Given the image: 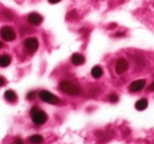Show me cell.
Here are the masks:
<instances>
[{
  "mask_svg": "<svg viewBox=\"0 0 154 144\" xmlns=\"http://www.w3.org/2000/svg\"><path fill=\"white\" fill-rule=\"evenodd\" d=\"M85 61H86V59H85V57L82 55V53L75 52V53H73L72 57H71V62H72L74 65H76V66L82 65L85 63Z\"/></svg>",
  "mask_w": 154,
  "mask_h": 144,
  "instance_id": "9c48e42d",
  "label": "cell"
},
{
  "mask_svg": "<svg viewBox=\"0 0 154 144\" xmlns=\"http://www.w3.org/2000/svg\"><path fill=\"white\" fill-rule=\"evenodd\" d=\"M59 88H60V90L63 93L67 94V95L76 96L82 93L80 86H77L74 82L70 81V80H62V81L59 83Z\"/></svg>",
  "mask_w": 154,
  "mask_h": 144,
  "instance_id": "6da1fadb",
  "label": "cell"
},
{
  "mask_svg": "<svg viewBox=\"0 0 154 144\" xmlns=\"http://www.w3.org/2000/svg\"><path fill=\"white\" fill-rule=\"evenodd\" d=\"M31 120L35 125H43L47 121L48 116L43 110H40L38 107H33L31 109Z\"/></svg>",
  "mask_w": 154,
  "mask_h": 144,
  "instance_id": "7a4b0ae2",
  "label": "cell"
},
{
  "mask_svg": "<svg viewBox=\"0 0 154 144\" xmlns=\"http://www.w3.org/2000/svg\"><path fill=\"white\" fill-rule=\"evenodd\" d=\"M1 47H3V43L1 41H0V48H1Z\"/></svg>",
  "mask_w": 154,
  "mask_h": 144,
  "instance_id": "7402d4cb",
  "label": "cell"
},
{
  "mask_svg": "<svg viewBox=\"0 0 154 144\" xmlns=\"http://www.w3.org/2000/svg\"><path fill=\"white\" fill-rule=\"evenodd\" d=\"M5 84V79L3 77H0V86H2Z\"/></svg>",
  "mask_w": 154,
  "mask_h": 144,
  "instance_id": "d6986e66",
  "label": "cell"
},
{
  "mask_svg": "<svg viewBox=\"0 0 154 144\" xmlns=\"http://www.w3.org/2000/svg\"><path fill=\"white\" fill-rule=\"evenodd\" d=\"M61 0H48V2L51 3V4H56V3H59Z\"/></svg>",
  "mask_w": 154,
  "mask_h": 144,
  "instance_id": "ffe728a7",
  "label": "cell"
},
{
  "mask_svg": "<svg viewBox=\"0 0 154 144\" xmlns=\"http://www.w3.org/2000/svg\"><path fill=\"white\" fill-rule=\"evenodd\" d=\"M108 99L110 103H117V101L119 100V96L117 95V94H110V95L108 96Z\"/></svg>",
  "mask_w": 154,
  "mask_h": 144,
  "instance_id": "9a60e30c",
  "label": "cell"
},
{
  "mask_svg": "<svg viewBox=\"0 0 154 144\" xmlns=\"http://www.w3.org/2000/svg\"><path fill=\"white\" fill-rule=\"evenodd\" d=\"M43 141V137L40 136V134H34V136H31V137L29 138V142L31 144H41Z\"/></svg>",
  "mask_w": 154,
  "mask_h": 144,
  "instance_id": "5bb4252c",
  "label": "cell"
},
{
  "mask_svg": "<svg viewBox=\"0 0 154 144\" xmlns=\"http://www.w3.org/2000/svg\"><path fill=\"white\" fill-rule=\"evenodd\" d=\"M128 70V62L125 60L124 58H120L115 65V70L118 75H122L124 74L126 70Z\"/></svg>",
  "mask_w": 154,
  "mask_h": 144,
  "instance_id": "8992f818",
  "label": "cell"
},
{
  "mask_svg": "<svg viewBox=\"0 0 154 144\" xmlns=\"http://www.w3.org/2000/svg\"><path fill=\"white\" fill-rule=\"evenodd\" d=\"M24 47L25 50L28 53L32 55L34 53L38 48V41L35 38H27L24 42Z\"/></svg>",
  "mask_w": 154,
  "mask_h": 144,
  "instance_id": "5b68a950",
  "label": "cell"
},
{
  "mask_svg": "<svg viewBox=\"0 0 154 144\" xmlns=\"http://www.w3.org/2000/svg\"><path fill=\"white\" fill-rule=\"evenodd\" d=\"M124 35V33H117L116 34V36H123Z\"/></svg>",
  "mask_w": 154,
  "mask_h": 144,
  "instance_id": "44dd1931",
  "label": "cell"
},
{
  "mask_svg": "<svg viewBox=\"0 0 154 144\" xmlns=\"http://www.w3.org/2000/svg\"><path fill=\"white\" fill-rule=\"evenodd\" d=\"M104 72H103V68H102L100 65H96V66H94L93 68L91 70V75L93 78H95V79H99V78H101L102 76H103Z\"/></svg>",
  "mask_w": 154,
  "mask_h": 144,
  "instance_id": "8fae6325",
  "label": "cell"
},
{
  "mask_svg": "<svg viewBox=\"0 0 154 144\" xmlns=\"http://www.w3.org/2000/svg\"><path fill=\"white\" fill-rule=\"evenodd\" d=\"M148 107V99L147 98H141L135 104V108L138 111H143L146 110Z\"/></svg>",
  "mask_w": 154,
  "mask_h": 144,
  "instance_id": "7c38bea8",
  "label": "cell"
},
{
  "mask_svg": "<svg viewBox=\"0 0 154 144\" xmlns=\"http://www.w3.org/2000/svg\"><path fill=\"white\" fill-rule=\"evenodd\" d=\"M34 97H35V93H34V91L29 92V93L27 94V98H28L29 100H31V99H33Z\"/></svg>",
  "mask_w": 154,
  "mask_h": 144,
  "instance_id": "2e32d148",
  "label": "cell"
},
{
  "mask_svg": "<svg viewBox=\"0 0 154 144\" xmlns=\"http://www.w3.org/2000/svg\"><path fill=\"white\" fill-rule=\"evenodd\" d=\"M27 22L31 26H40L43 22V17L38 13H30L27 17Z\"/></svg>",
  "mask_w": 154,
  "mask_h": 144,
  "instance_id": "52a82bcc",
  "label": "cell"
},
{
  "mask_svg": "<svg viewBox=\"0 0 154 144\" xmlns=\"http://www.w3.org/2000/svg\"><path fill=\"white\" fill-rule=\"evenodd\" d=\"M0 34H1L2 40H5V42H13L16 38V33H15L14 29L10 26L2 27L0 30Z\"/></svg>",
  "mask_w": 154,
  "mask_h": 144,
  "instance_id": "277c9868",
  "label": "cell"
},
{
  "mask_svg": "<svg viewBox=\"0 0 154 144\" xmlns=\"http://www.w3.org/2000/svg\"><path fill=\"white\" fill-rule=\"evenodd\" d=\"M12 58L10 55H2L0 56V66L1 67H7L11 64Z\"/></svg>",
  "mask_w": 154,
  "mask_h": 144,
  "instance_id": "4fadbf2b",
  "label": "cell"
},
{
  "mask_svg": "<svg viewBox=\"0 0 154 144\" xmlns=\"http://www.w3.org/2000/svg\"><path fill=\"white\" fill-rule=\"evenodd\" d=\"M38 96H40V98H41L44 103L51 104V105H58L59 101H60V99L58 98L55 94L51 93V92H48V91H40Z\"/></svg>",
  "mask_w": 154,
  "mask_h": 144,
  "instance_id": "3957f363",
  "label": "cell"
},
{
  "mask_svg": "<svg viewBox=\"0 0 154 144\" xmlns=\"http://www.w3.org/2000/svg\"><path fill=\"white\" fill-rule=\"evenodd\" d=\"M5 98L7 99L9 103H15L17 100V95L13 90H8L5 93Z\"/></svg>",
  "mask_w": 154,
  "mask_h": 144,
  "instance_id": "30bf717a",
  "label": "cell"
},
{
  "mask_svg": "<svg viewBox=\"0 0 154 144\" xmlns=\"http://www.w3.org/2000/svg\"><path fill=\"white\" fill-rule=\"evenodd\" d=\"M14 144H24V142H23V140L20 138H17V139H15Z\"/></svg>",
  "mask_w": 154,
  "mask_h": 144,
  "instance_id": "ac0fdd59",
  "label": "cell"
},
{
  "mask_svg": "<svg viewBox=\"0 0 154 144\" xmlns=\"http://www.w3.org/2000/svg\"><path fill=\"white\" fill-rule=\"evenodd\" d=\"M148 91H150V92H154V81L152 82V83L150 84L149 86H148Z\"/></svg>",
  "mask_w": 154,
  "mask_h": 144,
  "instance_id": "e0dca14e",
  "label": "cell"
},
{
  "mask_svg": "<svg viewBox=\"0 0 154 144\" xmlns=\"http://www.w3.org/2000/svg\"><path fill=\"white\" fill-rule=\"evenodd\" d=\"M146 86V79H138L134 80L132 83L130 84V91L132 93H137V92L141 91Z\"/></svg>",
  "mask_w": 154,
  "mask_h": 144,
  "instance_id": "ba28073f",
  "label": "cell"
}]
</instances>
